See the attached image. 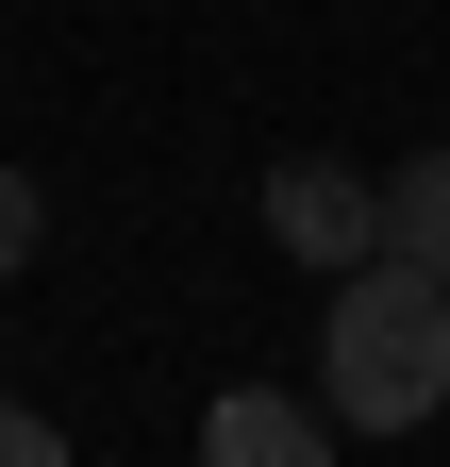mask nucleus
Listing matches in <instances>:
<instances>
[{"label":"nucleus","instance_id":"obj_1","mask_svg":"<svg viewBox=\"0 0 450 467\" xmlns=\"http://www.w3.org/2000/svg\"><path fill=\"white\" fill-rule=\"evenodd\" d=\"M317 418L333 434H434L450 418V267H333V317H317Z\"/></svg>","mask_w":450,"mask_h":467},{"label":"nucleus","instance_id":"obj_2","mask_svg":"<svg viewBox=\"0 0 450 467\" xmlns=\"http://www.w3.org/2000/svg\"><path fill=\"white\" fill-rule=\"evenodd\" d=\"M267 234H284L301 267H367L384 251V184L333 167V150H284V167H267Z\"/></svg>","mask_w":450,"mask_h":467},{"label":"nucleus","instance_id":"obj_3","mask_svg":"<svg viewBox=\"0 0 450 467\" xmlns=\"http://www.w3.org/2000/svg\"><path fill=\"white\" fill-rule=\"evenodd\" d=\"M200 467H333V418H301L284 384H217L200 400Z\"/></svg>","mask_w":450,"mask_h":467},{"label":"nucleus","instance_id":"obj_4","mask_svg":"<svg viewBox=\"0 0 450 467\" xmlns=\"http://www.w3.org/2000/svg\"><path fill=\"white\" fill-rule=\"evenodd\" d=\"M384 251H401V267H450V150H401V167H384Z\"/></svg>","mask_w":450,"mask_h":467},{"label":"nucleus","instance_id":"obj_5","mask_svg":"<svg viewBox=\"0 0 450 467\" xmlns=\"http://www.w3.org/2000/svg\"><path fill=\"white\" fill-rule=\"evenodd\" d=\"M34 234H50V201H34V167H0V284L34 267Z\"/></svg>","mask_w":450,"mask_h":467},{"label":"nucleus","instance_id":"obj_6","mask_svg":"<svg viewBox=\"0 0 450 467\" xmlns=\"http://www.w3.org/2000/svg\"><path fill=\"white\" fill-rule=\"evenodd\" d=\"M0 467H67V434H50L34 400H0Z\"/></svg>","mask_w":450,"mask_h":467}]
</instances>
